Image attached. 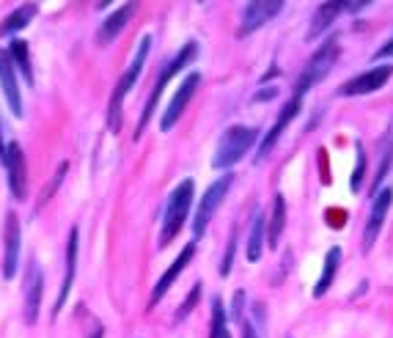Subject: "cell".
I'll list each match as a JSON object with an SVG mask.
<instances>
[{
    "label": "cell",
    "mask_w": 393,
    "mask_h": 338,
    "mask_svg": "<svg viewBox=\"0 0 393 338\" xmlns=\"http://www.w3.org/2000/svg\"><path fill=\"white\" fill-rule=\"evenodd\" d=\"M149 50H151V36H143L141 44H138V50H135V58L129 61L126 71L119 77L116 89H113V94H110V102H107V126H110L113 132L121 129V107H124L126 94L132 91V86H135L138 77H141L143 66H146V58H149Z\"/></svg>",
    "instance_id": "obj_1"
},
{
    "label": "cell",
    "mask_w": 393,
    "mask_h": 338,
    "mask_svg": "<svg viewBox=\"0 0 393 338\" xmlns=\"http://www.w3.org/2000/svg\"><path fill=\"white\" fill-rule=\"evenodd\" d=\"M193 198H196V184H193V179H184L176 190L171 193L168 207H165V214H162L160 248H168V245L179 237L184 220H187V212H190V207H193Z\"/></svg>",
    "instance_id": "obj_2"
},
{
    "label": "cell",
    "mask_w": 393,
    "mask_h": 338,
    "mask_svg": "<svg viewBox=\"0 0 393 338\" xmlns=\"http://www.w3.org/2000/svg\"><path fill=\"white\" fill-rule=\"evenodd\" d=\"M196 55H198V44L196 41H187L181 50H179L165 66H162V74H160V80L154 83V89H151V94H149V99H146V105H143V113H141V121H138V126H135V138H141L143 135V129H146V124L154 119V107H157V102H160V96H162V91H165V86L171 83V77L176 74V71H181L187 64H193L196 61Z\"/></svg>",
    "instance_id": "obj_3"
},
{
    "label": "cell",
    "mask_w": 393,
    "mask_h": 338,
    "mask_svg": "<svg viewBox=\"0 0 393 338\" xmlns=\"http://www.w3.org/2000/svg\"><path fill=\"white\" fill-rule=\"evenodd\" d=\"M259 141V129L256 126H245V124H234L223 132V138L217 143V151H214L212 165L217 171L223 168H232L237 162L248 154L250 149Z\"/></svg>",
    "instance_id": "obj_4"
},
{
    "label": "cell",
    "mask_w": 393,
    "mask_h": 338,
    "mask_svg": "<svg viewBox=\"0 0 393 338\" xmlns=\"http://www.w3.org/2000/svg\"><path fill=\"white\" fill-rule=\"evenodd\" d=\"M339 55H341L339 39L333 36V39H327L319 50L311 55V61L305 64L303 74H300V80H297V86H294V94H297V96H303L308 89H314L317 83H322V80L330 74V69L336 66Z\"/></svg>",
    "instance_id": "obj_5"
},
{
    "label": "cell",
    "mask_w": 393,
    "mask_h": 338,
    "mask_svg": "<svg viewBox=\"0 0 393 338\" xmlns=\"http://www.w3.org/2000/svg\"><path fill=\"white\" fill-rule=\"evenodd\" d=\"M232 184H234L232 174H223V177L214 179L212 184L204 190V196H201V201H198L196 220H193V232H196V237H204V234H207V229H209V223H212L214 212H217V207L223 204V198L229 196Z\"/></svg>",
    "instance_id": "obj_6"
},
{
    "label": "cell",
    "mask_w": 393,
    "mask_h": 338,
    "mask_svg": "<svg viewBox=\"0 0 393 338\" xmlns=\"http://www.w3.org/2000/svg\"><path fill=\"white\" fill-rule=\"evenodd\" d=\"M198 86H201V74H198V71H190V74L181 80V86H179L176 94H174L171 105H168V110L162 113V119H160V129H162V132L174 129V124H176L179 119H181V113H184V107L190 105V99L196 96Z\"/></svg>",
    "instance_id": "obj_7"
},
{
    "label": "cell",
    "mask_w": 393,
    "mask_h": 338,
    "mask_svg": "<svg viewBox=\"0 0 393 338\" xmlns=\"http://www.w3.org/2000/svg\"><path fill=\"white\" fill-rule=\"evenodd\" d=\"M391 204H393V187H382V190L372 198V212H369L366 229H363V250H366V253L374 248L377 237H379L382 226H385V214L391 209Z\"/></svg>",
    "instance_id": "obj_8"
},
{
    "label": "cell",
    "mask_w": 393,
    "mask_h": 338,
    "mask_svg": "<svg viewBox=\"0 0 393 338\" xmlns=\"http://www.w3.org/2000/svg\"><path fill=\"white\" fill-rule=\"evenodd\" d=\"M281 9H284V0H253V3H248L245 11H242V25H239L237 36L242 39V36H250L253 31H259L275 14H281Z\"/></svg>",
    "instance_id": "obj_9"
},
{
    "label": "cell",
    "mask_w": 393,
    "mask_h": 338,
    "mask_svg": "<svg viewBox=\"0 0 393 338\" xmlns=\"http://www.w3.org/2000/svg\"><path fill=\"white\" fill-rule=\"evenodd\" d=\"M393 74V66H374V69L363 71L352 80H347L339 89V96H363V94H374L377 89H382Z\"/></svg>",
    "instance_id": "obj_10"
},
{
    "label": "cell",
    "mask_w": 393,
    "mask_h": 338,
    "mask_svg": "<svg viewBox=\"0 0 393 338\" xmlns=\"http://www.w3.org/2000/svg\"><path fill=\"white\" fill-rule=\"evenodd\" d=\"M300 107H303V96H297V94H294V96H292V99H289V102L281 107V113H278V121H275V124H272V129H269L267 135L262 138V146H259V154H256V160L262 162L269 154V151L275 149V143H278V138L284 135V129L292 124L294 119H297Z\"/></svg>",
    "instance_id": "obj_11"
},
{
    "label": "cell",
    "mask_w": 393,
    "mask_h": 338,
    "mask_svg": "<svg viewBox=\"0 0 393 338\" xmlns=\"http://www.w3.org/2000/svg\"><path fill=\"white\" fill-rule=\"evenodd\" d=\"M3 165H6V174H9L11 196L25 198V190H28V168H25V154H22L19 143H9V146H6Z\"/></svg>",
    "instance_id": "obj_12"
},
{
    "label": "cell",
    "mask_w": 393,
    "mask_h": 338,
    "mask_svg": "<svg viewBox=\"0 0 393 338\" xmlns=\"http://www.w3.org/2000/svg\"><path fill=\"white\" fill-rule=\"evenodd\" d=\"M41 297H44V278H41V269L36 262L28 264V275H25V322L36 324L39 319V311H41Z\"/></svg>",
    "instance_id": "obj_13"
},
{
    "label": "cell",
    "mask_w": 393,
    "mask_h": 338,
    "mask_svg": "<svg viewBox=\"0 0 393 338\" xmlns=\"http://www.w3.org/2000/svg\"><path fill=\"white\" fill-rule=\"evenodd\" d=\"M3 245H6V256H3V278L11 281L17 275L19 267V217L14 212L6 214V237H3Z\"/></svg>",
    "instance_id": "obj_14"
},
{
    "label": "cell",
    "mask_w": 393,
    "mask_h": 338,
    "mask_svg": "<svg viewBox=\"0 0 393 338\" xmlns=\"http://www.w3.org/2000/svg\"><path fill=\"white\" fill-rule=\"evenodd\" d=\"M193 256H196V245H184V248H181V253H179L176 259H174V264H171V267L162 272V278L157 281V284H154V289H151V297H149V308H154V305H157L162 297H165V292L171 289V284H174L179 275L184 272V267H187V264L193 262Z\"/></svg>",
    "instance_id": "obj_15"
},
{
    "label": "cell",
    "mask_w": 393,
    "mask_h": 338,
    "mask_svg": "<svg viewBox=\"0 0 393 338\" xmlns=\"http://www.w3.org/2000/svg\"><path fill=\"white\" fill-rule=\"evenodd\" d=\"M0 89L6 94V102L11 107L14 116H22V96H19V86H17V69L11 64V55L9 50H0Z\"/></svg>",
    "instance_id": "obj_16"
},
{
    "label": "cell",
    "mask_w": 393,
    "mask_h": 338,
    "mask_svg": "<svg viewBox=\"0 0 393 338\" xmlns=\"http://www.w3.org/2000/svg\"><path fill=\"white\" fill-rule=\"evenodd\" d=\"M77 245H80V234H77V229H71L69 239H66V272H64V284H61V289H58V300H55L53 317L61 314V308H64L66 300H69L71 286H74V272H77Z\"/></svg>",
    "instance_id": "obj_17"
},
{
    "label": "cell",
    "mask_w": 393,
    "mask_h": 338,
    "mask_svg": "<svg viewBox=\"0 0 393 338\" xmlns=\"http://www.w3.org/2000/svg\"><path fill=\"white\" fill-rule=\"evenodd\" d=\"M135 11H138V6H135V3H124L121 9H116V11H113V14H110L105 22H102V28H99V34H96V41H99L102 47H105V44H110L116 36L124 31L126 22L132 19V14H135Z\"/></svg>",
    "instance_id": "obj_18"
},
{
    "label": "cell",
    "mask_w": 393,
    "mask_h": 338,
    "mask_svg": "<svg viewBox=\"0 0 393 338\" xmlns=\"http://www.w3.org/2000/svg\"><path fill=\"white\" fill-rule=\"evenodd\" d=\"M341 11H344V0H330V3H322L319 9L314 11V17H311V28H308V34H305V39L311 41V39H319L333 22H336V17H339Z\"/></svg>",
    "instance_id": "obj_19"
},
{
    "label": "cell",
    "mask_w": 393,
    "mask_h": 338,
    "mask_svg": "<svg viewBox=\"0 0 393 338\" xmlns=\"http://www.w3.org/2000/svg\"><path fill=\"white\" fill-rule=\"evenodd\" d=\"M339 267H341V248L339 245H333V248L327 250V256H324L322 275H319V281H317V286H314V297H324V294H327V289L333 286L336 275H339Z\"/></svg>",
    "instance_id": "obj_20"
},
{
    "label": "cell",
    "mask_w": 393,
    "mask_h": 338,
    "mask_svg": "<svg viewBox=\"0 0 393 338\" xmlns=\"http://www.w3.org/2000/svg\"><path fill=\"white\" fill-rule=\"evenodd\" d=\"M286 229V198L278 193L275 196V204H272V214H269V223H267V245L269 248H278L281 237H284Z\"/></svg>",
    "instance_id": "obj_21"
},
{
    "label": "cell",
    "mask_w": 393,
    "mask_h": 338,
    "mask_svg": "<svg viewBox=\"0 0 393 338\" xmlns=\"http://www.w3.org/2000/svg\"><path fill=\"white\" fill-rule=\"evenodd\" d=\"M264 234H267L264 212H256L253 214V223H250V237H248V259L250 262H259V259H262V250H264Z\"/></svg>",
    "instance_id": "obj_22"
},
{
    "label": "cell",
    "mask_w": 393,
    "mask_h": 338,
    "mask_svg": "<svg viewBox=\"0 0 393 338\" xmlns=\"http://www.w3.org/2000/svg\"><path fill=\"white\" fill-rule=\"evenodd\" d=\"M36 14V6L34 3H28V6H19V9H14L9 17L0 22V36H11L17 34V31H22L31 19H34Z\"/></svg>",
    "instance_id": "obj_23"
},
{
    "label": "cell",
    "mask_w": 393,
    "mask_h": 338,
    "mask_svg": "<svg viewBox=\"0 0 393 338\" xmlns=\"http://www.w3.org/2000/svg\"><path fill=\"white\" fill-rule=\"evenodd\" d=\"M9 55H11V64H14V69L22 71L28 83H34V71H31V55H28V44H25V41H11Z\"/></svg>",
    "instance_id": "obj_24"
},
{
    "label": "cell",
    "mask_w": 393,
    "mask_h": 338,
    "mask_svg": "<svg viewBox=\"0 0 393 338\" xmlns=\"http://www.w3.org/2000/svg\"><path fill=\"white\" fill-rule=\"evenodd\" d=\"M209 338H232L229 336V314H226V305L220 297L212 300V333Z\"/></svg>",
    "instance_id": "obj_25"
},
{
    "label": "cell",
    "mask_w": 393,
    "mask_h": 338,
    "mask_svg": "<svg viewBox=\"0 0 393 338\" xmlns=\"http://www.w3.org/2000/svg\"><path fill=\"white\" fill-rule=\"evenodd\" d=\"M66 174H69V162H61V165H58V171H55V177L50 179V184H47V187L39 193V201H36V212H39L44 204H50V198H53L55 190L64 184V177H66Z\"/></svg>",
    "instance_id": "obj_26"
},
{
    "label": "cell",
    "mask_w": 393,
    "mask_h": 338,
    "mask_svg": "<svg viewBox=\"0 0 393 338\" xmlns=\"http://www.w3.org/2000/svg\"><path fill=\"white\" fill-rule=\"evenodd\" d=\"M355 157H357V165L355 171H352V179H349V190L357 193L360 187H363V182H366V151H363V143L357 141L355 143Z\"/></svg>",
    "instance_id": "obj_27"
},
{
    "label": "cell",
    "mask_w": 393,
    "mask_h": 338,
    "mask_svg": "<svg viewBox=\"0 0 393 338\" xmlns=\"http://www.w3.org/2000/svg\"><path fill=\"white\" fill-rule=\"evenodd\" d=\"M201 289L204 286L201 284H193V289H190V294L184 297V303L179 305V311H176V322H184L187 317H190V311L198 305V300H201Z\"/></svg>",
    "instance_id": "obj_28"
},
{
    "label": "cell",
    "mask_w": 393,
    "mask_h": 338,
    "mask_svg": "<svg viewBox=\"0 0 393 338\" xmlns=\"http://www.w3.org/2000/svg\"><path fill=\"white\" fill-rule=\"evenodd\" d=\"M234 253H237V229L232 232V239H229V248H226V259L220 262V275L226 278L232 272V262H234Z\"/></svg>",
    "instance_id": "obj_29"
},
{
    "label": "cell",
    "mask_w": 393,
    "mask_h": 338,
    "mask_svg": "<svg viewBox=\"0 0 393 338\" xmlns=\"http://www.w3.org/2000/svg\"><path fill=\"white\" fill-rule=\"evenodd\" d=\"M391 55H393V39H391V41H385V44H382V47H379V50L372 55V61L377 64L379 58H391Z\"/></svg>",
    "instance_id": "obj_30"
},
{
    "label": "cell",
    "mask_w": 393,
    "mask_h": 338,
    "mask_svg": "<svg viewBox=\"0 0 393 338\" xmlns=\"http://www.w3.org/2000/svg\"><path fill=\"white\" fill-rule=\"evenodd\" d=\"M242 300H245V292H237V297H234L232 317H234V319H239V322H242Z\"/></svg>",
    "instance_id": "obj_31"
},
{
    "label": "cell",
    "mask_w": 393,
    "mask_h": 338,
    "mask_svg": "<svg viewBox=\"0 0 393 338\" xmlns=\"http://www.w3.org/2000/svg\"><path fill=\"white\" fill-rule=\"evenodd\" d=\"M242 338H259V333L253 330V324L245 322V319H242Z\"/></svg>",
    "instance_id": "obj_32"
},
{
    "label": "cell",
    "mask_w": 393,
    "mask_h": 338,
    "mask_svg": "<svg viewBox=\"0 0 393 338\" xmlns=\"http://www.w3.org/2000/svg\"><path fill=\"white\" fill-rule=\"evenodd\" d=\"M86 338H102V324H99V322H94V327L86 333Z\"/></svg>",
    "instance_id": "obj_33"
},
{
    "label": "cell",
    "mask_w": 393,
    "mask_h": 338,
    "mask_svg": "<svg viewBox=\"0 0 393 338\" xmlns=\"http://www.w3.org/2000/svg\"><path fill=\"white\" fill-rule=\"evenodd\" d=\"M6 157V146H3V132H0V160Z\"/></svg>",
    "instance_id": "obj_34"
}]
</instances>
